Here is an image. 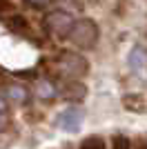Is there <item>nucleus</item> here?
I'll list each match as a JSON object with an SVG mask.
<instances>
[{
  "mask_svg": "<svg viewBox=\"0 0 147 149\" xmlns=\"http://www.w3.org/2000/svg\"><path fill=\"white\" fill-rule=\"evenodd\" d=\"M7 25L11 27L13 31H24V29H27V22H24L20 16H13V18H9V20H7Z\"/></svg>",
  "mask_w": 147,
  "mask_h": 149,
  "instance_id": "obj_11",
  "label": "nucleus"
},
{
  "mask_svg": "<svg viewBox=\"0 0 147 149\" xmlns=\"http://www.w3.org/2000/svg\"><path fill=\"white\" fill-rule=\"evenodd\" d=\"M29 89L24 87L22 82H7L5 87H2V100L5 102H11V105H27V100H29Z\"/></svg>",
  "mask_w": 147,
  "mask_h": 149,
  "instance_id": "obj_4",
  "label": "nucleus"
},
{
  "mask_svg": "<svg viewBox=\"0 0 147 149\" xmlns=\"http://www.w3.org/2000/svg\"><path fill=\"white\" fill-rule=\"evenodd\" d=\"M136 149H147V136L138 138V143H136Z\"/></svg>",
  "mask_w": 147,
  "mask_h": 149,
  "instance_id": "obj_13",
  "label": "nucleus"
},
{
  "mask_svg": "<svg viewBox=\"0 0 147 149\" xmlns=\"http://www.w3.org/2000/svg\"><path fill=\"white\" fill-rule=\"evenodd\" d=\"M111 147L114 149H132V143H129L127 136L118 134V136H114V140H111Z\"/></svg>",
  "mask_w": 147,
  "mask_h": 149,
  "instance_id": "obj_10",
  "label": "nucleus"
},
{
  "mask_svg": "<svg viewBox=\"0 0 147 149\" xmlns=\"http://www.w3.org/2000/svg\"><path fill=\"white\" fill-rule=\"evenodd\" d=\"M56 69L65 80H78L85 74H89V62L76 51H62L56 58Z\"/></svg>",
  "mask_w": 147,
  "mask_h": 149,
  "instance_id": "obj_1",
  "label": "nucleus"
},
{
  "mask_svg": "<svg viewBox=\"0 0 147 149\" xmlns=\"http://www.w3.org/2000/svg\"><path fill=\"white\" fill-rule=\"evenodd\" d=\"M60 96L69 102H80L87 96V87L78 80H62L60 85Z\"/></svg>",
  "mask_w": 147,
  "mask_h": 149,
  "instance_id": "obj_6",
  "label": "nucleus"
},
{
  "mask_svg": "<svg viewBox=\"0 0 147 149\" xmlns=\"http://www.w3.org/2000/svg\"><path fill=\"white\" fill-rule=\"evenodd\" d=\"M83 120H85V111H83L80 107H69V109H65V111L60 113L58 125H60L65 131H69V134H76V131L83 127Z\"/></svg>",
  "mask_w": 147,
  "mask_h": 149,
  "instance_id": "obj_5",
  "label": "nucleus"
},
{
  "mask_svg": "<svg viewBox=\"0 0 147 149\" xmlns=\"http://www.w3.org/2000/svg\"><path fill=\"white\" fill-rule=\"evenodd\" d=\"M80 149H107V145H105L103 138L89 136V138H85V140L80 143Z\"/></svg>",
  "mask_w": 147,
  "mask_h": 149,
  "instance_id": "obj_9",
  "label": "nucleus"
},
{
  "mask_svg": "<svg viewBox=\"0 0 147 149\" xmlns=\"http://www.w3.org/2000/svg\"><path fill=\"white\" fill-rule=\"evenodd\" d=\"M24 2L29 7H34V9H47L51 0H24Z\"/></svg>",
  "mask_w": 147,
  "mask_h": 149,
  "instance_id": "obj_12",
  "label": "nucleus"
},
{
  "mask_svg": "<svg viewBox=\"0 0 147 149\" xmlns=\"http://www.w3.org/2000/svg\"><path fill=\"white\" fill-rule=\"evenodd\" d=\"M34 96H36L38 100L49 102V100H54L56 96H60V87H56V82L45 78V80H38L36 85H34Z\"/></svg>",
  "mask_w": 147,
  "mask_h": 149,
  "instance_id": "obj_7",
  "label": "nucleus"
},
{
  "mask_svg": "<svg viewBox=\"0 0 147 149\" xmlns=\"http://www.w3.org/2000/svg\"><path fill=\"white\" fill-rule=\"evenodd\" d=\"M74 25H76V20L71 18V13L69 11H62V9H56V11H49L45 16V29H47L49 36L54 38H69L71 33Z\"/></svg>",
  "mask_w": 147,
  "mask_h": 149,
  "instance_id": "obj_3",
  "label": "nucleus"
},
{
  "mask_svg": "<svg viewBox=\"0 0 147 149\" xmlns=\"http://www.w3.org/2000/svg\"><path fill=\"white\" fill-rule=\"evenodd\" d=\"M127 65H129V69H132V71H136V74L145 71V67H147V49L143 47V45H136L134 49L129 51Z\"/></svg>",
  "mask_w": 147,
  "mask_h": 149,
  "instance_id": "obj_8",
  "label": "nucleus"
},
{
  "mask_svg": "<svg viewBox=\"0 0 147 149\" xmlns=\"http://www.w3.org/2000/svg\"><path fill=\"white\" fill-rule=\"evenodd\" d=\"M98 36H100V31H98L96 22L92 18H80V20H76V25H74L71 33H69V40L78 49H94L98 42Z\"/></svg>",
  "mask_w": 147,
  "mask_h": 149,
  "instance_id": "obj_2",
  "label": "nucleus"
}]
</instances>
